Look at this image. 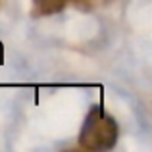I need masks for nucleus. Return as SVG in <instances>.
<instances>
[{
    "label": "nucleus",
    "instance_id": "1",
    "mask_svg": "<svg viewBox=\"0 0 152 152\" xmlns=\"http://www.w3.org/2000/svg\"><path fill=\"white\" fill-rule=\"evenodd\" d=\"M118 141V123L102 106H93L79 133V145L85 150H110Z\"/></svg>",
    "mask_w": 152,
    "mask_h": 152
},
{
    "label": "nucleus",
    "instance_id": "2",
    "mask_svg": "<svg viewBox=\"0 0 152 152\" xmlns=\"http://www.w3.org/2000/svg\"><path fill=\"white\" fill-rule=\"evenodd\" d=\"M69 0H33V14L35 15H54L60 14L67 6Z\"/></svg>",
    "mask_w": 152,
    "mask_h": 152
}]
</instances>
